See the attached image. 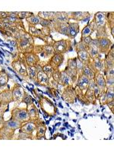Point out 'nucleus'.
I'll return each mask as SVG.
<instances>
[{
	"label": "nucleus",
	"instance_id": "nucleus-1",
	"mask_svg": "<svg viewBox=\"0 0 114 152\" xmlns=\"http://www.w3.org/2000/svg\"><path fill=\"white\" fill-rule=\"evenodd\" d=\"M15 119H18V121H24V120H27L29 118L28 113L24 110H17L15 113Z\"/></svg>",
	"mask_w": 114,
	"mask_h": 152
},
{
	"label": "nucleus",
	"instance_id": "nucleus-2",
	"mask_svg": "<svg viewBox=\"0 0 114 152\" xmlns=\"http://www.w3.org/2000/svg\"><path fill=\"white\" fill-rule=\"evenodd\" d=\"M78 24H71L68 25V34H70L72 37H75L78 33Z\"/></svg>",
	"mask_w": 114,
	"mask_h": 152
},
{
	"label": "nucleus",
	"instance_id": "nucleus-3",
	"mask_svg": "<svg viewBox=\"0 0 114 152\" xmlns=\"http://www.w3.org/2000/svg\"><path fill=\"white\" fill-rule=\"evenodd\" d=\"M88 85H89V80H88L87 77H86V76H82L78 81V84L81 89H85V88L87 87Z\"/></svg>",
	"mask_w": 114,
	"mask_h": 152
},
{
	"label": "nucleus",
	"instance_id": "nucleus-4",
	"mask_svg": "<svg viewBox=\"0 0 114 152\" xmlns=\"http://www.w3.org/2000/svg\"><path fill=\"white\" fill-rule=\"evenodd\" d=\"M95 18H96V21L97 24L99 25H102L104 23L105 21V15L103 13V12H98L97 14H96L95 15Z\"/></svg>",
	"mask_w": 114,
	"mask_h": 152
},
{
	"label": "nucleus",
	"instance_id": "nucleus-5",
	"mask_svg": "<svg viewBox=\"0 0 114 152\" xmlns=\"http://www.w3.org/2000/svg\"><path fill=\"white\" fill-rule=\"evenodd\" d=\"M97 85L100 87V89H104L105 87V80L102 75H98L97 78Z\"/></svg>",
	"mask_w": 114,
	"mask_h": 152
},
{
	"label": "nucleus",
	"instance_id": "nucleus-6",
	"mask_svg": "<svg viewBox=\"0 0 114 152\" xmlns=\"http://www.w3.org/2000/svg\"><path fill=\"white\" fill-rule=\"evenodd\" d=\"M6 126L9 128H11V129H15V128H18L20 123L18 122L15 121V120H10V121L6 123Z\"/></svg>",
	"mask_w": 114,
	"mask_h": 152
},
{
	"label": "nucleus",
	"instance_id": "nucleus-7",
	"mask_svg": "<svg viewBox=\"0 0 114 152\" xmlns=\"http://www.w3.org/2000/svg\"><path fill=\"white\" fill-rule=\"evenodd\" d=\"M56 49L58 50L59 52H62L65 49H66V45H65V42L64 41H60L59 43H56Z\"/></svg>",
	"mask_w": 114,
	"mask_h": 152
},
{
	"label": "nucleus",
	"instance_id": "nucleus-8",
	"mask_svg": "<svg viewBox=\"0 0 114 152\" xmlns=\"http://www.w3.org/2000/svg\"><path fill=\"white\" fill-rule=\"evenodd\" d=\"M78 56L81 60H87L88 59V53L85 51V50H81V51L78 52Z\"/></svg>",
	"mask_w": 114,
	"mask_h": 152
},
{
	"label": "nucleus",
	"instance_id": "nucleus-9",
	"mask_svg": "<svg viewBox=\"0 0 114 152\" xmlns=\"http://www.w3.org/2000/svg\"><path fill=\"white\" fill-rule=\"evenodd\" d=\"M61 79H62V81L63 82V83L66 84V85H68V82H69V80H70V78H69V76L66 72H62V73Z\"/></svg>",
	"mask_w": 114,
	"mask_h": 152
},
{
	"label": "nucleus",
	"instance_id": "nucleus-10",
	"mask_svg": "<svg viewBox=\"0 0 114 152\" xmlns=\"http://www.w3.org/2000/svg\"><path fill=\"white\" fill-rule=\"evenodd\" d=\"M24 132H31L34 129V125L32 123H28L24 127Z\"/></svg>",
	"mask_w": 114,
	"mask_h": 152
},
{
	"label": "nucleus",
	"instance_id": "nucleus-11",
	"mask_svg": "<svg viewBox=\"0 0 114 152\" xmlns=\"http://www.w3.org/2000/svg\"><path fill=\"white\" fill-rule=\"evenodd\" d=\"M98 43H99V46L101 47H107L110 44V41L107 39H104V38L100 40Z\"/></svg>",
	"mask_w": 114,
	"mask_h": 152
},
{
	"label": "nucleus",
	"instance_id": "nucleus-12",
	"mask_svg": "<svg viewBox=\"0 0 114 152\" xmlns=\"http://www.w3.org/2000/svg\"><path fill=\"white\" fill-rule=\"evenodd\" d=\"M91 29L89 26H87L84 28V30H82V37H87L91 34Z\"/></svg>",
	"mask_w": 114,
	"mask_h": 152
},
{
	"label": "nucleus",
	"instance_id": "nucleus-13",
	"mask_svg": "<svg viewBox=\"0 0 114 152\" xmlns=\"http://www.w3.org/2000/svg\"><path fill=\"white\" fill-rule=\"evenodd\" d=\"M84 75L86 77H89V78H93V72H91V69H89L87 67H85L84 68Z\"/></svg>",
	"mask_w": 114,
	"mask_h": 152
},
{
	"label": "nucleus",
	"instance_id": "nucleus-14",
	"mask_svg": "<svg viewBox=\"0 0 114 152\" xmlns=\"http://www.w3.org/2000/svg\"><path fill=\"white\" fill-rule=\"evenodd\" d=\"M38 78H39L40 81V82H44V83H46V82L47 81V76L43 74V72H40L39 75H38Z\"/></svg>",
	"mask_w": 114,
	"mask_h": 152
},
{
	"label": "nucleus",
	"instance_id": "nucleus-15",
	"mask_svg": "<svg viewBox=\"0 0 114 152\" xmlns=\"http://www.w3.org/2000/svg\"><path fill=\"white\" fill-rule=\"evenodd\" d=\"M28 21L30 22V23H32V24H38L40 21V18L39 17H37V16H33V17H30V18H28Z\"/></svg>",
	"mask_w": 114,
	"mask_h": 152
},
{
	"label": "nucleus",
	"instance_id": "nucleus-16",
	"mask_svg": "<svg viewBox=\"0 0 114 152\" xmlns=\"http://www.w3.org/2000/svg\"><path fill=\"white\" fill-rule=\"evenodd\" d=\"M62 59H63V57H62V56H61V55H56V56L54 57V59H53L54 62H55L56 63H57V64H58V65L61 64V62H62Z\"/></svg>",
	"mask_w": 114,
	"mask_h": 152
},
{
	"label": "nucleus",
	"instance_id": "nucleus-17",
	"mask_svg": "<svg viewBox=\"0 0 114 152\" xmlns=\"http://www.w3.org/2000/svg\"><path fill=\"white\" fill-rule=\"evenodd\" d=\"M98 54V49H97V46H92L91 49V55L92 56H95Z\"/></svg>",
	"mask_w": 114,
	"mask_h": 152
},
{
	"label": "nucleus",
	"instance_id": "nucleus-18",
	"mask_svg": "<svg viewBox=\"0 0 114 152\" xmlns=\"http://www.w3.org/2000/svg\"><path fill=\"white\" fill-rule=\"evenodd\" d=\"M21 95H22V93H21V90L19 89V88L14 91V97H15L16 100L20 99V97H21Z\"/></svg>",
	"mask_w": 114,
	"mask_h": 152
},
{
	"label": "nucleus",
	"instance_id": "nucleus-19",
	"mask_svg": "<svg viewBox=\"0 0 114 152\" xmlns=\"http://www.w3.org/2000/svg\"><path fill=\"white\" fill-rule=\"evenodd\" d=\"M28 72H29L30 77H31V78L35 77V75H36V70H35L34 68H33V67H29L28 68Z\"/></svg>",
	"mask_w": 114,
	"mask_h": 152
},
{
	"label": "nucleus",
	"instance_id": "nucleus-20",
	"mask_svg": "<svg viewBox=\"0 0 114 152\" xmlns=\"http://www.w3.org/2000/svg\"><path fill=\"white\" fill-rule=\"evenodd\" d=\"M106 98L108 100H110L112 101L113 98V88H110V90L109 89L108 92L106 93Z\"/></svg>",
	"mask_w": 114,
	"mask_h": 152
},
{
	"label": "nucleus",
	"instance_id": "nucleus-21",
	"mask_svg": "<svg viewBox=\"0 0 114 152\" xmlns=\"http://www.w3.org/2000/svg\"><path fill=\"white\" fill-rule=\"evenodd\" d=\"M7 82V78L5 75H0V86L4 85Z\"/></svg>",
	"mask_w": 114,
	"mask_h": 152
},
{
	"label": "nucleus",
	"instance_id": "nucleus-22",
	"mask_svg": "<svg viewBox=\"0 0 114 152\" xmlns=\"http://www.w3.org/2000/svg\"><path fill=\"white\" fill-rule=\"evenodd\" d=\"M113 78L111 77L110 78H108V80L106 81V82H105V85H106L107 87H110V86H113Z\"/></svg>",
	"mask_w": 114,
	"mask_h": 152
},
{
	"label": "nucleus",
	"instance_id": "nucleus-23",
	"mask_svg": "<svg viewBox=\"0 0 114 152\" xmlns=\"http://www.w3.org/2000/svg\"><path fill=\"white\" fill-rule=\"evenodd\" d=\"M95 66H96V67L99 69H102L103 68V66H104V63L101 62L100 61L97 60L96 62H95Z\"/></svg>",
	"mask_w": 114,
	"mask_h": 152
},
{
	"label": "nucleus",
	"instance_id": "nucleus-24",
	"mask_svg": "<svg viewBox=\"0 0 114 152\" xmlns=\"http://www.w3.org/2000/svg\"><path fill=\"white\" fill-rule=\"evenodd\" d=\"M69 66H70V67H71V68H72V69H73V68H75V66H76V62H75V60H72V59L69 60Z\"/></svg>",
	"mask_w": 114,
	"mask_h": 152
},
{
	"label": "nucleus",
	"instance_id": "nucleus-25",
	"mask_svg": "<svg viewBox=\"0 0 114 152\" xmlns=\"http://www.w3.org/2000/svg\"><path fill=\"white\" fill-rule=\"evenodd\" d=\"M58 19L59 21H66V19H67V17L66 15H58Z\"/></svg>",
	"mask_w": 114,
	"mask_h": 152
},
{
	"label": "nucleus",
	"instance_id": "nucleus-26",
	"mask_svg": "<svg viewBox=\"0 0 114 152\" xmlns=\"http://www.w3.org/2000/svg\"><path fill=\"white\" fill-rule=\"evenodd\" d=\"M83 39H84V41L85 43H90L91 42V38L90 37H83Z\"/></svg>",
	"mask_w": 114,
	"mask_h": 152
},
{
	"label": "nucleus",
	"instance_id": "nucleus-27",
	"mask_svg": "<svg viewBox=\"0 0 114 152\" xmlns=\"http://www.w3.org/2000/svg\"><path fill=\"white\" fill-rule=\"evenodd\" d=\"M49 21H46V20L41 21V24L43 25V26H47V25H49Z\"/></svg>",
	"mask_w": 114,
	"mask_h": 152
},
{
	"label": "nucleus",
	"instance_id": "nucleus-28",
	"mask_svg": "<svg viewBox=\"0 0 114 152\" xmlns=\"http://www.w3.org/2000/svg\"><path fill=\"white\" fill-rule=\"evenodd\" d=\"M94 89H95V94H99V92H100V91H99V87H94Z\"/></svg>",
	"mask_w": 114,
	"mask_h": 152
},
{
	"label": "nucleus",
	"instance_id": "nucleus-29",
	"mask_svg": "<svg viewBox=\"0 0 114 152\" xmlns=\"http://www.w3.org/2000/svg\"><path fill=\"white\" fill-rule=\"evenodd\" d=\"M11 44H13L14 46H15V43L14 41H13V42H12V41H11Z\"/></svg>",
	"mask_w": 114,
	"mask_h": 152
}]
</instances>
